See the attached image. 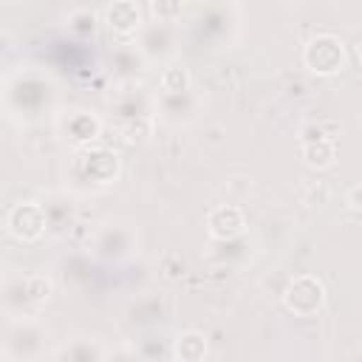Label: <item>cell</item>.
I'll return each instance as SVG.
<instances>
[{"mask_svg": "<svg viewBox=\"0 0 362 362\" xmlns=\"http://www.w3.org/2000/svg\"><path fill=\"white\" fill-rule=\"evenodd\" d=\"M305 62L317 74H334L342 65V45L334 37H317L305 48Z\"/></svg>", "mask_w": 362, "mask_h": 362, "instance_id": "1", "label": "cell"}, {"mask_svg": "<svg viewBox=\"0 0 362 362\" xmlns=\"http://www.w3.org/2000/svg\"><path fill=\"white\" fill-rule=\"evenodd\" d=\"M286 303L297 314H311L322 303V286L314 277H297L286 291Z\"/></svg>", "mask_w": 362, "mask_h": 362, "instance_id": "2", "label": "cell"}, {"mask_svg": "<svg viewBox=\"0 0 362 362\" xmlns=\"http://www.w3.org/2000/svg\"><path fill=\"white\" fill-rule=\"evenodd\" d=\"M8 226H11V232H14L17 238L34 240V238H40V232H42V226H45V218H42V212H40L37 204H23V206H17V209L11 212Z\"/></svg>", "mask_w": 362, "mask_h": 362, "instance_id": "3", "label": "cell"}, {"mask_svg": "<svg viewBox=\"0 0 362 362\" xmlns=\"http://www.w3.org/2000/svg\"><path fill=\"white\" fill-rule=\"evenodd\" d=\"M243 229V212L238 206H218L209 215V232L215 238H232Z\"/></svg>", "mask_w": 362, "mask_h": 362, "instance_id": "4", "label": "cell"}, {"mask_svg": "<svg viewBox=\"0 0 362 362\" xmlns=\"http://www.w3.org/2000/svg\"><path fill=\"white\" fill-rule=\"evenodd\" d=\"M107 23H110L113 31L130 34V31L139 25V8H136V3H130V0H116V3L107 8Z\"/></svg>", "mask_w": 362, "mask_h": 362, "instance_id": "5", "label": "cell"}, {"mask_svg": "<svg viewBox=\"0 0 362 362\" xmlns=\"http://www.w3.org/2000/svg\"><path fill=\"white\" fill-rule=\"evenodd\" d=\"M204 351H206V342H204V337L195 334V331L184 334V337L178 339V345H175V354H178L181 359H201Z\"/></svg>", "mask_w": 362, "mask_h": 362, "instance_id": "6", "label": "cell"}, {"mask_svg": "<svg viewBox=\"0 0 362 362\" xmlns=\"http://www.w3.org/2000/svg\"><path fill=\"white\" fill-rule=\"evenodd\" d=\"M303 156H305V161L308 164H317V167H325V164H331V158H334V144L331 141H322L320 139V144H303Z\"/></svg>", "mask_w": 362, "mask_h": 362, "instance_id": "7", "label": "cell"}, {"mask_svg": "<svg viewBox=\"0 0 362 362\" xmlns=\"http://www.w3.org/2000/svg\"><path fill=\"white\" fill-rule=\"evenodd\" d=\"M184 8V0H153V14L158 20H175Z\"/></svg>", "mask_w": 362, "mask_h": 362, "instance_id": "8", "label": "cell"}, {"mask_svg": "<svg viewBox=\"0 0 362 362\" xmlns=\"http://www.w3.org/2000/svg\"><path fill=\"white\" fill-rule=\"evenodd\" d=\"M173 82H181V85H187V74H184L181 68H170V71L164 74V85L170 88Z\"/></svg>", "mask_w": 362, "mask_h": 362, "instance_id": "9", "label": "cell"}]
</instances>
